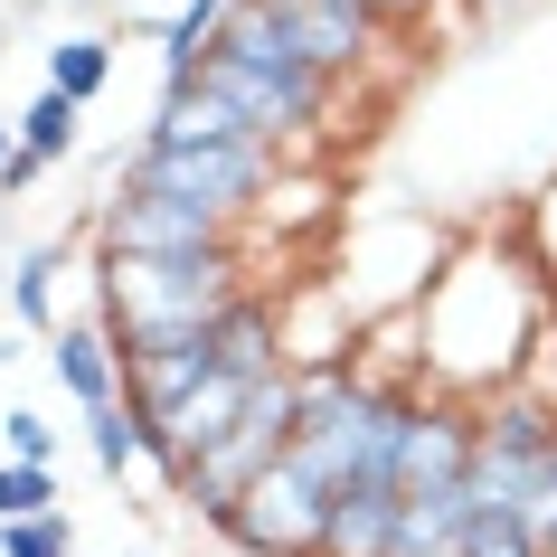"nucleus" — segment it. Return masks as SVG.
I'll list each match as a JSON object with an SVG mask.
<instances>
[{"label": "nucleus", "instance_id": "nucleus-1", "mask_svg": "<svg viewBox=\"0 0 557 557\" xmlns=\"http://www.w3.org/2000/svg\"><path fill=\"white\" fill-rule=\"evenodd\" d=\"M425 322V387L435 397H500L529 387V359L548 350V312H539V274L500 246H454L435 274V294L416 302Z\"/></svg>", "mask_w": 557, "mask_h": 557}, {"label": "nucleus", "instance_id": "nucleus-2", "mask_svg": "<svg viewBox=\"0 0 557 557\" xmlns=\"http://www.w3.org/2000/svg\"><path fill=\"white\" fill-rule=\"evenodd\" d=\"M199 86L218 95L256 143H274V151L312 143V133L341 114V76L294 38V20H284L274 0H236V20L199 58Z\"/></svg>", "mask_w": 557, "mask_h": 557}, {"label": "nucleus", "instance_id": "nucleus-3", "mask_svg": "<svg viewBox=\"0 0 557 557\" xmlns=\"http://www.w3.org/2000/svg\"><path fill=\"white\" fill-rule=\"evenodd\" d=\"M104 284V331L123 341V369L151 350H171L189 331H208L236 294H256V256H171V264H133V256H95Z\"/></svg>", "mask_w": 557, "mask_h": 557}, {"label": "nucleus", "instance_id": "nucleus-4", "mask_svg": "<svg viewBox=\"0 0 557 557\" xmlns=\"http://www.w3.org/2000/svg\"><path fill=\"white\" fill-rule=\"evenodd\" d=\"M114 180L133 189H161V199H189V208H218L236 227H256L274 189L294 180V151L274 143H189V133H143V143L114 161Z\"/></svg>", "mask_w": 557, "mask_h": 557}, {"label": "nucleus", "instance_id": "nucleus-5", "mask_svg": "<svg viewBox=\"0 0 557 557\" xmlns=\"http://www.w3.org/2000/svg\"><path fill=\"white\" fill-rule=\"evenodd\" d=\"M95 256H133V264H171V256H256V227H236L218 208L161 199L133 180H104L95 199Z\"/></svg>", "mask_w": 557, "mask_h": 557}, {"label": "nucleus", "instance_id": "nucleus-6", "mask_svg": "<svg viewBox=\"0 0 557 557\" xmlns=\"http://www.w3.org/2000/svg\"><path fill=\"white\" fill-rule=\"evenodd\" d=\"M294 425H302V379L284 369V379H264L256 397H246V416H236L227 435L208 444L199 463L180 472V500H189L199 520H218L227 500H246V492L264 482V472L284 463V454H294Z\"/></svg>", "mask_w": 557, "mask_h": 557}, {"label": "nucleus", "instance_id": "nucleus-7", "mask_svg": "<svg viewBox=\"0 0 557 557\" xmlns=\"http://www.w3.org/2000/svg\"><path fill=\"white\" fill-rule=\"evenodd\" d=\"M208 529H218V539H227L236 557H322L331 492L294 463V454H284V463L264 472L256 492H246V500H227V510H218Z\"/></svg>", "mask_w": 557, "mask_h": 557}, {"label": "nucleus", "instance_id": "nucleus-8", "mask_svg": "<svg viewBox=\"0 0 557 557\" xmlns=\"http://www.w3.org/2000/svg\"><path fill=\"white\" fill-rule=\"evenodd\" d=\"M48 369H58V387L76 397V416L133 397V369H123V341L104 331V312H66V322L48 331Z\"/></svg>", "mask_w": 557, "mask_h": 557}, {"label": "nucleus", "instance_id": "nucleus-9", "mask_svg": "<svg viewBox=\"0 0 557 557\" xmlns=\"http://www.w3.org/2000/svg\"><path fill=\"white\" fill-rule=\"evenodd\" d=\"M397 520H407L397 482H350V492H331L322 557H397Z\"/></svg>", "mask_w": 557, "mask_h": 557}, {"label": "nucleus", "instance_id": "nucleus-10", "mask_svg": "<svg viewBox=\"0 0 557 557\" xmlns=\"http://www.w3.org/2000/svg\"><path fill=\"white\" fill-rule=\"evenodd\" d=\"M66 256H76V246H58V236H48V246H29V256H10V312H20V331H29V341H48V331L66 322V312H58Z\"/></svg>", "mask_w": 557, "mask_h": 557}, {"label": "nucleus", "instance_id": "nucleus-11", "mask_svg": "<svg viewBox=\"0 0 557 557\" xmlns=\"http://www.w3.org/2000/svg\"><path fill=\"white\" fill-rule=\"evenodd\" d=\"M114 38L104 29H66V38H48V66H38V86H58L66 104H95V95L114 86Z\"/></svg>", "mask_w": 557, "mask_h": 557}, {"label": "nucleus", "instance_id": "nucleus-12", "mask_svg": "<svg viewBox=\"0 0 557 557\" xmlns=\"http://www.w3.org/2000/svg\"><path fill=\"white\" fill-rule=\"evenodd\" d=\"M454 557H548V520H529V510H510V500H472Z\"/></svg>", "mask_w": 557, "mask_h": 557}, {"label": "nucleus", "instance_id": "nucleus-13", "mask_svg": "<svg viewBox=\"0 0 557 557\" xmlns=\"http://www.w3.org/2000/svg\"><path fill=\"white\" fill-rule=\"evenodd\" d=\"M76 143H86V104H66L58 86H38L20 104V151H29L38 171H58V161H76Z\"/></svg>", "mask_w": 557, "mask_h": 557}, {"label": "nucleus", "instance_id": "nucleus-14", "mask_svg": "<svg viewBox=\"0 0 557 557\" xmlns=\"http://www.w3.org/2000/svg\"><path fill=\"white\" fill-rule=\"evenodd\" d=\"M86 454H95L104 482H123V472L143 463V407H133V397H123V407H95L86 416Z\"/></svg>", "mask_w": 557, "mask_h": 557}, {"label": "nucleus", "instance_id": "nucleus-15", "mask_svg": "<svg viewBox=\"0 0 557 557\" xmlns=\"http://www.w3.org/2000/svg\"><path fill=\"white\" fill-rule=\"evenodd\" d=\"M48 510H66L58 500V463H0V529L10 520H48Z\"/></svg>", "mask_w": 557, "mask_h": 557}, {"label": "nucleus", "instance_id": "nucleus-16", "mask_svg": "<svg viewBox=\"0 0 557 557\" xmlns=\"http://www.w3.org/2000/svg\"><path fill=\"white\" fill-rule=\"evenodd\" d=\"M0 557H76V520L48 510V520H10L0 529Z\"/></svg>", "mask_w": 557, "mask_h": 557}, {"label": "nucleus", "instance_id": "nucleus-17", "mask_svg": "<svg viewBox=\"0 0 557 557\" xmlns=\"http://www.w3.org/2000/svg\"><path fill=\"white\" fill-rule=\"evenodd\" d=\"M0 463H58V425L38 407H10L0 416Z\"/></svg>", "mask_w": 557, "mask_h": 557}, {"label": "nucleus", "instance_id": "nucleus-18", "mask_svg": "<svg viewBox=\"0 0 557 557\" xmlns=\"http://www.w3.org/2000/svg\"><path fill=\"white\" fill-rule=\"evenodd\" d=\"M369 10L387 20V38H407V29H435V10H444V0H369Z\"/></svg>", "mask_w": 557, "mask_h": 557}, {"label": "nucleus", "instance_id": "nucleus-19", "mask_svg": "<svg viewBox=\"0 0 557 557\" xmlns=\"http://www.w3.org/2000/svg\"><path fill=\"white\" fill-rule=\"evenodd\" d=\"M38 180H48V171H38L29 151H20V161H10V171H0V199H20V189H38Z\"/></svg>", "mask_w": 557, "mask_h": 557}, {"label": "nucleus", "instance_id": "nucleus-20", "mask_svg": "<svg viewBox=\"0 0 557 557\" xmlns=\"http://www.w3.org/2000/svg\"><path fill=\"white\" fill-rule=\"evenodd\" d=\"M20 161V114H0V171Z\"/></svg>", "mask_w": 557, "mask_h": 557}, {"label": "nucleus", "instance_id": "nucleus-21", "mask_svg": "<svg viewBox=\"0 0 557 557\" xmlns=\"http://www.w3.org/2000/svg\"><path fill=\"white\" fill-rule=\"evenodd\" d=\"M0 302H10V256H0Z\"/></svg>", "mask_w": 557, "mask_h": 557}, {"label": "nucleus", "instance_id": "nucleus-22", "mask_svg": "<svg viewBox=\"0 0 557 557\" xmlns=\"http://www.w3.org/2000/svg\"><path fill=\"white\" fill-rule=\"evenodd\" d=\"M548 557H557V510H548Z\"/></svg>", "mask_w": 557, "mask_h": 557}, {"label": "nucleus", "instance_id": "nucleus-23", "mask_svg": "<svg viewBox=\"0 0 557 557\" xmlns=\"http://www.w3.org/2000/svg\"><path fill=\"white\" fill-rule=\"evenodd\" d=\"M114 10H123V0H114Z\"/></svg>", "mask_w": 557, "mask_h": 557}]
</instances>
